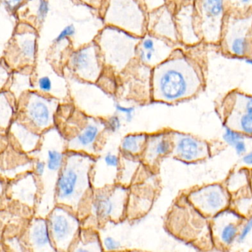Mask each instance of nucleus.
I'll list each match as a JSON object with an SVG mask.
<instances>
[{
  "instance_id": "nucleus-1",
  "label": "nucleus",
  "mask_w": 252,
  "mask_h": 252,
  "mask_svg": "<svg viewBox=\"0 0 252 252\" xmlns=\"http://www.w3.org/2000/svg\"><path fill=\"white\" fill-rule=\"evenodd\" d=\"M206 45L178 47L172 55L152 70L151 98L156 102L178 104L204 91L208 64Z\"/></svg>"
},
{
  "instance_id": "nucleus-2",
  "label": "nucleus",
  "mask_w": 252,
  "mask_h": 252,
  "mask_svg": "<svg viewBox=\"0 0 252 252\" xmlns=\"http://www.w3.org/2000/svg\"><path fill=\"white\" fill-rule=\"evenodd\" d=\"M95 162L92 155L67 150L56 186V203L77 214L82 200L92 189L91 171Z\"/></svg>"
},
{
  "instance_id": "nucleus-3",
  "label": "nucleus",
  "mask_w": 252,
  "mask_h": 252,
  "mask_svg": "<svg viewBox=\"0 0 252 252\" xmlns=\"http://www.w3.org/2000/svg\"><path fill=\"white\" fill-rule=\"evenodd\" d=\"M165 228L175 238L200 251L215 248L211 231L210 219L202 215L182 194L168 212Z\"/></svg>"
},
{
  "instance_id": "nucleus-4",
  "label": "nucleus",
  "mask_w": 252,
  "mask_h": 252,
  "mask_svg": "<svg viewBox=\"0 0 252 252\" xmlns=\"http://www.w3.org/2000/svg\"><path fill=\"white\" fill-rule=\"evenodd\" d=\"M141 37L122 29L107 26L95 39L106 67L121 73L137 57V48Z\"/></svg>"
},
{
  "instance_id": "nucleus-5",
  "label": "nucleus",
  "mask_w": 252,
  "mask_h": 252,
  "mask_svg": "<svg viewBox=\"0 0 252 252\" xmlns=\"http://www.w3.org/2000/svg\"><path fill=\"white\" fill-rule=\"evenodd\" d=\"M218 48L226 58L252 61V15L225 14Z\"/></svg>"
},
{
  "instance_id": "nucleus-6",
  "label": "nucleus",
  "mask_w": 252,
  "mask_h": 252,
  "mask_svg": "<svg viewBox=\"0 0 252 252\" xmlns=\"http://www.w3.org/2000/svg\"><path fill=\"white\" fill-rule=\"evenodd\" d=\"M146 11L139 0H107L104 21L107 26L142 37L147 33Z\"/></svg>"
},
{
  "instance_id": "nucleus-7",
  "label": "nucleus",
  "mask_w": 252,
  "mask_h": 252,
  "mask_svg": "<svg viewBox=\"0 0 252 252\" xmlns=\"http://www.w3.org/2000/svg\"><path fill=\"white\" fill-rule=\"evenodd\" d=\"M194 26L206 46L218 48L225 12L224 0H194Z\"/></svg>"
},
{
  "instance_id": "nucleus-8",
  "label": "nucleus",
  "mask_w": 252,
  "mask_h": 252,
  "mask_svg": "<svg viewBox=\"0 0 252 252\" xmlns=\"http://www.w3.org/2000/svg\"><path fill=\"white\" fill-rule=\"evenodd\" d=\"M222 124L244 135H252V95L238 89L228 92L218 108Z\"/></svg>"
},
{
  "instance_id": "nucleus-9",
  "label": "nucleus",
  "mask_w": 252,
  "mask_h": 252,
  "mask_svg": "<svg viewBox=\"0 0 252 252\" xmlns=\"http://www.w3.org/2000/svg\"><path fill=\"white\" fill-rule=\"evenodd\" d=\"M36 29L23 23L8 42L2 61L11 70L32 67L35 63L37 43Z\"/></svg>"
},
{
  "instance_id": "nucleus-10",
  "label": "nucleus",
  "mask_w": 252,
  "mask_h": 252,
  "mask_svg": "<svg viewBox=\"0 0 252 252\" xmlns=\"http://www.w3.org/2000/svg\"><path fill=\"white\" fill-rule=\"evenodd\" d=\"M128 198V189L120 184L95 188L92 194V212L99 222H120L125 216Z\"/></svg>"
},
{
  "instance_id": "nucleus-11",
  "label": "nucleus",
  "mask_w": 252,
  "mask_h": 252,
  "mask_svg": "<svg viewBox=\"0 0 252 252\" xmlns=\"http://www.w3.org/2000/svg\"><path fill=\"white\" fill-rule=\"evenodd\" d=\"M26 96L23 114L26 125L40 134L54 127L60 99L39 91H29Z\"/></svg>"
},
{
  "instance_id": "nucleus-12",
  "label": "nucleus",
  "mask_w": 252,
  "mask_h": 252,
  "mask_svg": "<svg viewBox=\"0 0 252 252\" xmlns=\"http://www.w3.org/2000/svg\"><path fill=\"white\" fill-rule=\"evenodd\" d=\"M48 226L57 251L67 252L80 231V221L74 212L64 206H55L48 215Z\"/></svg>"
},
{
  "instance_id": "nucleus-13",
  "label": "nucleus",
  "mask_w": 252,
  "mask_h": 252,
  "mask_svg": "<svg viewBox=\"0 0 252 252\" xmlns=\"http://www.w3.org/2000/svg\"><path fill=\"white\" fill-rule=\"evenodd\" d=\"M186 194L193 206L209 219L231 206L229 191L221 184H209L199 187Z\"/></svg>"
},
{
  "instance_id": "nucleus-14",
  "label": "nucleus",
  "mask_w": 252,
  "mask_h": 252,
  "mask_svg": "<svg viewBox=\"0 0 252 252\" xmlns=\"http://www.w3.org/2000/svg\"><path fill=\"white\" fill-rule=\"evenodd\" d=\"M247 219L231 208L211 218V231L215 248L219 250H227L231 247L237 240Z\"/></svg>"
},
{
  "instance_id": "nucleus-15",
  "label": "nucleus",
  "mask_w": 252,
  "mask_h": 252,
  "mask_svg": "<svg viewBox=\"0 0 252 252\" xmlns=\"http://www.w3.org/2000/svg\"><path fill=\"white\" fill-rule=\"evenodd\" d=\"M103 64L99 47L94 42L71 54L68 67L76 77L94 84L101 77Z\"/></svg>"
},
{
  "instance_id": "nucleus-16",
  "label": "nucleus",
  "mask_w": 252,
  "mask_h": 252,
  "mask_svg": "<svg viewBox=\"0 0 252 252\" xmlns=\"http://www.w3.org/2000/svg\"><path fill=\"white\" fill-rule=\"evenodd\" d=\"M172 150L170 156L185 163H197L210 157V147L204 140L189 134L170 131Z\"/></svg>"
},
{
  "instance_id": "nucleus-17",
  "label": "nucleus",
  "mask_w": 252,
  "mask_h": 252,
  "mask_svg": "<svg viewBox=\"0 0 252 252\" xmlns=\"http://www.w3.org/2000/svg\"><path fill=\"white\" fill-rule=\"evenodd\" d=\"M181 45L168 39L147 33L141 37L138 45L137 57L139 63L153 69L166 61L175 50Z\"/></svg>"
},
{
  "instance_id": "nucleus-18",
  "label": "nucleus",
  "mask_w": 252,
  "mask_h": 252,
  "mask_svg": "<svg viewBox=\"0 0 252 252\" xmlns=\"http://www.w3.org/2000/svg\"><path fill=\"white\" fill-rule=\"evenodd\" d=\"M175 3L174 18L179 42L185 48H192L203 43L194 26V0H169Z\"/></svg>"
},
{
  "instance_id": "nucleus-19",
  "label": "nucleus",
  "mask_w": 252,
  "mask_h": 252,
  "mask_svg": "<svg viewBox=\"0 0 252 252\" xmlns=\"http://www.w3.org/2000/svg\"><path fill=\"white\" fill-rule=\"evenodd\" d=\"M174 10L175 3L173 2H168L160 8L149 12L147 17V33L180 44L174 18Z\"/></svg>"
},
{
  "instance_id": "nucleus-20",
  "label": "nucleus",
  "mask_w": 252,
  "mask_h": 252,
  "mask_svg": "<svg viewBox=\"0 0 252 252\" xmlns=\"http://www.w3.org/2000/svg\"><path fill=\"white\" fill-rule=\"evenodd\" d=\"M107 128V122L102 119L88 116L85 126L80 132L67 140V150L83 152L95 156V146H97L100 135Z\"/></svg>"
},
{
  "instance_id": "nucleus-21",
  "label": "nucleus",
  "mask_w": 252,
  "mask_h": 252,
  "mask_svg": "<svg viewBox=\"0 0 252 252\" xmlns=\"http://www.w3.org/2000/svg\"><path fill=\"white\" fill-rule=\"evenodd\" d=\"M172 150V142L170 131L148 135L144 153L141 155L143 162L150 167H154L160 160L166 156H170Z\"/></svg>"
},
{
  "instance_id": "nucleus-22",
  "label": "nucleus",
  "mask_w": 252,
  "mask_h": 252,
  "mask_svg": "<svg viewBox=\"0 0 252 252\" xmlns=\"http://www.w3.org/2000/svg\"><path fill=\"white\" fill-rule=\"evenodd\" d=\"M37 179L35 173L28 172L17 181H13L8 187L10 195L29 207H34L40 190Z\"/></svg>"
},
{
  "instance_id": "nucleus-23",
  "label": "nucleus",
  "mask_w": 252,
  "mask_h": 252,
  "mask_svg": "<svg viewBox=\"0 0 252 252\" xmlns=\"http://www.w3.org/2000/svg\"><path fill=\"white\" fill-rule=\"evenodd\" d=\"M28 244L33 252H57L46 218L39 216L32 220L28 231Z\"/></svg>"
},
{
  "instance_id": "nucleus-24",
  "label": "nucleus",
  "mask_w": 252,
  "mask_h": 252,
  "mask_svg": "<svg viewBox=\"0 0 252 252\" xmlns=\"http://www.w3.org/2000/svg\"><path fill=\"white\" fill-rule=\"evenodd\" d=\"M10 131L24 153L29 154L35 151L40 144L42 135L36 131L35 132L34 129L24 122H13Z\"/></svg>"
},
{
  "instance_id": "nucleus-25",
  "label": "nucleus",
  "mask_w": 252,
  "mask_h": 252,
  "mask_svg": "<svg viewBox=\"0 0 252 252\" xmlns=\"http://www.w3.org/2000/svg\"><path fill=\"white\" fill-rule=\"evenodd\" d=\"M27 2L31 5V8H25L26 11H29V14L20 18L27 20L25 23H27L30 20L28 24L36 29L37 26H40L43 23L48 16L50 9L49 2L48 0H27Z\"/></svg>"
},
{
  "instance_id": "nucleus-26",
  "label": "nucleus",
  "mask_w": 252,
  "mask_h": 252,
  "mask_svg": "<svg viewBox=\"0 0 252 252\" xmlns=\"http://www.w3.org/2000/svg\"><path fill=\"white\" fill-rule=\"evenodd\" d=\"M72 246L74 247L71 249L73 252H101L104 250L98 233L89 230H80Z\"/></svg>"
},
{
  "instance_id": "nucleus-27",
  "label": "nucleus",
  "mask_w": 252,
  "mask_h": 252,
  "mask_svg": "<svg viewBox=\"0 0 252 252\" xmlns=\"http://www.w3.org/2000/svg\"><path fill=\"white\" fill-rule=\"evenodd\" d=\"M148 135L144 133L129 134L126 135L121 144L123 154L138 157L141 156L145 149Z\"/></svg>"
},
{
  "instance_id": "nucleus-28",
  "label": "nucleus",
  "mask_w": 252,
  "mask_h": 252,
  "mask_svg": "<svg viewBox=\"0 0 252 252\" xmlns=\"http://www.w3.org/2000/svg\"><path fill=\"white\" fill-rule=\"evenodd\" d=\"M226 14L235 17L252 15V0H224Z\"/></svg>"
},
{
  "instance_id": "nucleus-29",
  "label": "nucleus",
  "mask_w": 252,
  "mask_h": 252,
  "mask_svg": "<svg viewBox=\"0 0 252 252\" xmlns=\"http://www.w3.org/2000/svg\"><path fill=\"white\" fill-rule=\"evenodd\" d=\"M8 93H1V127L6 129L11 125V119L14 114V108L11 105L8 96Z\"/></svg>"
},
{
  "instance_id": "nucleus-30",
  "label": "nucleus",
  "mask_w": 252,
  "mask_h": 252,
  "mask_svg": "<svg viewBox=\"0 0 252 252\" xmlns=\"http://www.w3.org/2000/svg\"><path fill=\"white\" fill-rule=\"evenodd\" d=\"M36 85H37V91L45 95L54 97V83L49 76H44L39 78L36 82Z\"/></svg>"
},
{
  "instance_id": "nucleus-31",
  "label": "nucleus",
  "mask_w": 252,
  "mask_h": 252,
  "mask_svg": "<svg viewBox=\"0 0 252 252\" xmlns=\"http://www.w3.org/2000/svg\"><path fill=\"white\" fill-rule=\"evenodd\" d=\"M223 139L227 144L234 147L238 141L244 139V135L232 130L229 128L225 127V132L223 134Z\"/></svg>"
},
{
  "instance_id": "nucleus-32",
  "label": "nucleus",
  "mask_w": 252,
  "mask_h": 252,
  "mask_svg": "<svg viewBox=\"0 0 252 252\" xmlns=\"http://www.w3.org/2000/svg\"><path fill=\"white\" fill-rule=\"evenodd\" d=\"M115 110L118 113H122L125 116V120L127 123H130L134 117L135 109L133 107H125L120 104H116Z\"/></svg>"
},
{
  "instance_id": "nucleus-33",
  "label": "nucleus",
  "mask_w": 252,
  "mask_h": 252,
  "mask_svg": "<svg viewBox=\"0 0 252 252\" xmlns=\"http://www.w3.org/2000/svg\"><path fill=\"white\" fill-rule=\"evenodd\" d=\"M76 27H75L74 25H68V26L64 28V29L60 32V34L56 37L55 42L57 43H60L64 39H67L70 36H73L76 33Z\"/></svg>"
},
{
  "instance_id": "nucleus-34",
  "label": "nucleus",
  "mask_w": 252,
  "mask_h": 252,
  "mask_svg": "<svg viewBox=\"0 0 252 252\" xmlns=\"http://www.w3.org/2000/svg\"><path fill=\"white\" fill-rule=\"evenodd\" d=\"M106 122H107V129L112 132H117L122 127V122L118 115H112L107 119Z\"/></svg>"
},
{
  "instance_id": "nucleus-35",
  "label": "nucleus",
  "mask_w": 252,
  "mask_h": 252,
  "mask_svg": "<svg viewBox=\"0 0 252 252\" xmlns=\"http://www.w3.org/2000/svg\"><path fill=\"white\" fill-rule=\"evenodd\" d=\"M102 246L104 250L116 251L121 247V243L111 236H107L103 240Z\"/></svg>"
},
{
  "instance_id": "nucleus-36",
  "label": "nucleus",
  "mask_w": 252,
  "mask_h": 252,
  "mask_svg": "<svg viewBox=\"0 0 252 252\" xmlns=\"http://www.w3.org/2000/svg\"><path fill=\"white\" fill-rule=\"evenodd\" d=\"M27 0H2V4L7 11L14 13Z\"/></svg>"
},
{
  "instance_id": "nucleus-37",
  "label": "nucleus",
  "mask_w": 252,
  "mask_h": 252,
  "mask_svg": "<svg viewBox=\"0 0 252 252\" xmlns=\"http://www.w3.org/2000/svg\"><path fill=\"white\" fill-rule=\"evenodd\" d=\"M252 230V218L251 217L250 218L247 219V220L245 222L243 225V228H242L241 231H240V234H239L238 237H237V242L238 243H241V242L244 241L245 239L249 235V233Z\"/></svg>"
},
{
  "instance_id": "nucleus-38",
  "label": "nucleus",
  "mask_w": 252,
  "mask_h": 252,
  "mask_svg": "<svg viewBox=\"0 0 252 252\" xmlns=\"http://www.w3.org/2000/svg\"><path fill=\"white\" fill-rule=\"evenodd\" d=\"M234 147L238 155H243L246 153V146L243 140L238 141V142L234 145Z\"/></svg>"
},
{
  "instance_id": "nucleus-39",
  "label": "nucleus",
  "mask_w": 252,
  "mask_h": 252,
  "mask_svg": "<svg viewBox=\"0 0 252 252\" xmlns=\"http://www.w3.org/2000/svg\"><path fill=\"white\" fill-rule=\"evenodd\" d=\"M80 1L83 2L84 3L87 4V5L94 7V8L101 7V2H102V0H80Z\"/></svg>"
},
{
  "instance_id": "nucleus-40",
  "label": "nucleus",
  "mask_w": 252,
  "mask_h": 252,
  "mask_svg": "<svg viewBox=\"0 0 252 252\" xmlns=\"http://www.w3.org/2000/svg\"><path fill=\"white\" fill-rule=\"evenodd\" d=\"M243 160L246 164L252 166V153L244 156V157L243 158Z\"/></svg>"
}]
</instances>
